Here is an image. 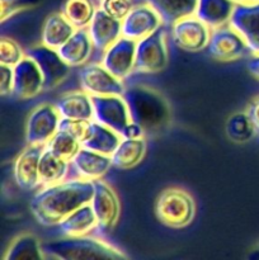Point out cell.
I'll return each instance as SVG.
<instances>
[{
	"label": "cell",
	"mask_w": 259,
	"mask_h": 260,
	"mask_svg": "<svg viewBox=\"0 0 259 260\" xmlns=\"http://www.w3.org/2000/svg\"><path fill=\"white\" fill-rule=\"evenodd\" d=\"M145 152H146V141L142 137L122 139L117 149L111 155L112 165L117 169H132L144 159Z\"/></svg>",
	"instance_id": "cell-26"
},
{
	"label": "cell",
	"mask_w": 259,
	"mask_h": 260,
	"mask_svg": "<svg viewBox=\"0 0 259 260\" xmlns=\"http://www.w3.org/2000/svg\"><path fill=\"white\" fill-rule=\"evenodd\" d=\"M94 108V121L109 127L119 135L131 122L128 106L122 95L91 96Z\"/></svg>",
	"instance_id": "cell-10"
},
{
	"label": "cell",
	"mask_w": 259,
	"mask_h": 260,
	"mask_svg": "<svg viewBox=\"0 0 259 260\" xmlns=\"http://www.w3.org/2000/svg\"><path fill=\"white\" fill-rule=\"evenodd\" d=\"M13 94L19 99L35 98L45 90V81L37 63L28 56H24L13 68Z\"/></svg>",
	"instance_id": "cell-16"
},
{
	"label": "cell",
	"mask_w": 259,
	"mask_h": 260,
	"mask_svg": "<svg viewBox=\"0 0 259 260\" xmlns=\"http://www.w3.org/2000/svg\"><path fill=\"white\" fill-rule=\"evenodd\" d=\"M234 0H198L195 15L211 29L229 24L235 10Z\"/></svg>",
	"instance_id": "cell-22"
},
{
	"label": "cell",
	"mask_w": 259,
	"mask_h": 260,
	"mask_svg": "<svg viewBox=\"0 0 259 260\" xmlns=\"http://www.w3.org/2000/svg\"><path fill=\"white\" fill-rule=\"evenodd\" d=\"M90 121H84V119H74V118H63L61 117L60 124H58V131H65L68 134L73 135L74 137L81 142V140L85 136L86 131Z\"/></svg>",
	"instance_id": "cell-36"
},
{
	"label": "cell",
	"mask_w": 259,
	"mask_h": 260,
	"mask_svg": "<svg viewBox=\"0 0 259 260\" xmlns=\"http://www.w3.org/2000/svg\"><path fill=\"white\" fill-rule=\"evenodd\" d=\"M41 0H2V22L12 18L22 10L35 8Z\"/></svg>",
	"instance_id": "cell-34"
},
{
	"label": "cell",
	"mask_w": 259,
	"mask_h": 260,
	"mask_svg": "<svg viewBox=\"0 0 259 260\" xmlns=\"http://www.w3.org/2000/svg\"><path fill=\"white\" fill-rule=\"evenodd\" d=\"M246 113H248L251 122H253L255 132L259 135V95L255 96L250 102V104L248 106V109H246Z\"/></svg>",
	"instance_id": "cell-38"
},
{
	"label": "cell",
	"mask_w": 259,
	"mask_h": 260,
	"mask_svg": "<svg viewBox=\"0 0 259 260\" xmlns=\"http://www.w3.org/2000/svg\"><path fill=\"white\" fill-rule=\"evenodd\" d=\"M93 194L91 180H63L40 190L30 201V212L41 225H58L71 212L90 203Z\"/></svg>",
	"instance_id": "cell-1"
},
{
	"label": "cell",
	"mask_w": 259,
	"mask_h": 260,
	"mask_svg": "<svg viewBox=\"0 0 259 260\" xmlns=\"http://www.w3.org/2000/svg\"><path fill=\"white\" fill-rule=\"evenodd\" d=\"M13 80H14L13 68L7 65L0 66V91L3 96L13 94Z\"/></svg>",
	"instance_id": "cell-37"
},
{
	"label": "cell",
	"mask_w": 259,
	"mask_h": 260,
	"mask_svg": "<svg viewBox=\"0 0 259 260\" xmlns=\"http://www.w3.org/2000/svg\"><path fill=\"white\" fill-rule=\"evenodd\" d=\"M95 10V7L90 0H66L61 13L70 20L76 29H80L89 27Z\"/></svg>",
	"instance_id": "cell-30"
},
{
	"label": "cell",
	"mask_w": 259,
	"mask_h": 260,
	"mask_svg": "<svg viewBox=\"0 0 259 260\" xmlns=\"http://www.w3.org/2000/svg\"><path fill=\"white\" fill-rule=\"evenodd\" d=\"M128 106L131 121L145 134H157L172 121V111L167 99L146 85H130L122 95Z\"/></svg>",
	"instance_id": "cell-2"
},
{
	"label": "cell",
	"mask_w": 259,
	"mask_h": 260,
	"mask_svg": "<svg viewBox=\"0 0 259 260\" xmlns=\"http://www.w3.org/2000/svg\"><path fill=\"white\" fill-rule=\"evenodd\" d=\"M195 213V201L182 188H168L163 190L155 202V216L168 228H185L193 221Z\"/></svg>",
	"instance_id": "cell-4"
},
{
	"label": "cell",
	"mask_w": 259,
	"mask_h": 260,
	"mask_svg": "<svg viewBox=\"0 0 259 260\" xmlns=\"http://www.w3.org/2000/svg\"><path fill=\"white\" fill-rule=\"evenodd\" d=\"M93 47L89 30L80 28L76 29L74 35L58 48V52L71 68H75L83 66L90 58Z\"/></svg>",
	"instance_id": "cell-21"
},
{
	"label": "cell",
	"mask_w": 259,
	"mask_h": 260,
	"mask_svg": "<svg viewBox=\"0 0 259 260\" xmlns=\"http://www.w3.org/2000/svg\"><path fill=\"white\" fill-rule=\"evenodd\" d=\"M229 24L245 40L250 53L259 55V2L236 4Z\"/></svg>",
	"instance_id": "cell-17"
},
{
	"label": "cell",
	"mask_w": 259,
	"mask_h": 260,
	"mask_svg": "<svg viewBox=\"0 0 259 260\" xmlns=\"http://www.w3.org/2000/svg\"><path fill=\"white\" fill-rule=\"evenodd\" d=\"M163 19L159 13L147 4L135 5L131 12L122 19V36L140 41L161 27Z\"/></svg>",
	"instance_id": "cell-15"
},
{
	"label": "cell",
	"mask_w": 259,
	"mask_h": 260,
	"mask_svg": "<svg viewBox=\"0 0 259 260\" xmlns=\"http://www.w3.org/2000/svg\"><path fill=\"white\" fill-rule=\"evenodd\" d=\"M75 30L76 28L62 13H53L48 15L43 23L41 40L43 45L58 50L74 35Z\"/></svg>",
	"instance_id": "cell-24"
},
{
	"label": "cell",
	"mask_w": 259,
	"mask_h": 260,
	"mask_svg": "<svg viewBox=\"0 0 259 260\" xmlns=\"http://www.w3.org/2000/svg\"><path fill=\"white\" fill-rule=\"evenodd\" d=\"M172 25L173 40L179 48L189 52H197L207 48L211 28L196 15L183 18Z\"/></svg>",
	"instance_id": "cell-12"
},
{
	"label": "cell",
	"mask_w": 259,
	"mask_h": 260,
	"mask_svg": "<svg viewBox=\"0 0 259 260\" xmlns=\"http://www.w3.org/2000/svg\"><path fill=\"white\" fill-rule=\"evenodd\" d=\"M43 151V145H28L15 160L14 179L22 189L32 190L41 185L38 167Z\"/></svg>",
	"instance_id": "cell-18"
},
{
	"label": "cell",
	"mask_w": 259,
	"mask_h": 260,
	"mask_svg": "<svg viewBox=\"0 0 259 260\" xmlns=\"http://www.w3.org/2000/svg\"><path fill=\"white\" fill-rule=\"evenodd\" d=\"M101 8L117 19H123L134 8L131 0H101Z\"/></svg>",
	"instance_id": "cell-35"
},
{
	"label": "cell",
	"mask_w": 259,
	"mask_h": 260,
	"mask_svg": "<svg viewBox=\"0 0 259 260\" xmlns=\"http://www.w3.org/2000/svg\"><path fill=\"white\" fill-rule=\"evenodd\" d=\"M168 63V47L165 43V28L159 27L151 35L137 41L136 73L152 74L163 70Z\"/></svg>",
	"instance_id": "cell-5"
},
{
	"label": "cell",
	"mask_w": 259,
	"mask_h": 260,
	"mask_svg": "<svg viewBox=\"0 0 259 260\" xmlns=\"http://www.w3.org/2000/svg\"><path fill=\"white\" fill-rule=\"evenodd\" d=\"M81 89L89 95H123L124 88L121 79L114 76L103 65L88 63L79 71Z\"/></svg>",
	"instance_id": "cell-8"
},
{
	"label": "cell",
	"mask_w": 259,
	"mask_h": 260,
	"mask_svg": "<svg viewBox=\"0 0 259 260\" xmlns=\"http://www.w3.org/2000/svg\"><path fill=\"white\" fill-rule=\"evenodd\" d=\"M246 68H248L249 73L259 80V55H254L253 57L248 61Z\"/></svg>",
	"instance_id": "cell-40"
},
{
	"label": "cell",
	"mask_w": 259,
	"mask_h": 260,
	"mask_svg": "<svg viewBox=\"0 0 259 260\" xmlns=\"http://www.w3.org/2000/svg\"><path fill=\"white\" fill-rule=\"evenodd\" d=\"M156 10L165 24H174L178 20L195 15L198 0H147Z\"/></svg>",
	"instance_id": "cell-28"
},
{
	"label": "cell",
	"mask_w": 259,
	"mask_h": 260,
	"mask_svg": "<svg viewBox=\"0 0 259 260\" xmlns=\"http://www.w3.org/2000/svg\"><path fill=\"white\" fill-rule=\"evenodd\" d=\"M24 55L32 58L40 68L45 81V90L56 88L70 74L71 66L61 57L56 48H51L42 43L25 50Z\"/></svg>",
	"instance_id": "cell-6"
},
{
	"label": "cell",
	"mask_w": 259,
	"mask_h": 260,
	"mask_svg": "<svg viewBox=\"0 0 259 260\" xmlns=\"http://www.w3.org/2000/svg\"><path fill=\"white\" fill-rule=\"evenodd\" d=\"M144 135H145L144 129H142L139 124L131 121L126 127H124L121 136L122 139H139V137H142Z\"/></svg>",
	"instance_id": "cell-39"
},
{
	"label": "cell",
	"mask_w": 259,
	"mask_h": 260,
	"mask_svg": "<svg viewBox=\"0 0 259 260\" xmlns=\"http://www.w3.org/2000/svg\"><path fill=\"white\" fill-rule=\"evenodd\" d=\"M45 147L53 152L56 156L70 161L81 149V142L68 132L57 131L53 135L52 139L45 145Z\"/></svg>",
	"instance_id": "cell-31"
},
{
	"label": "cell",
	"mask_w": 259,
	"mask_h": 260,
	"mask_svg": "<svg viewBox=\"0 0 259 260\" xmlns=\"http://www.w3.org/2000/svg\"><path fill=\"white\" fill-rule=\"evenodd\" d=\"M88 30L94 48L98 51H106L119 37H122V20L112 17L99 8L95 10Z\"/></svg>",
	"instance_id": "cell-19"
},
{
	"label": "cell",
	"mask_w": 259,
	"mask_h": 260,
	"mask_svg": "<svg viewBox=\"0 0 259 260\" xmlns=\"http://www.w3.org/2000/svg\"><path fill=\"white\" fill-rule=\"evenodd\" d=\"M136 46L137 41L122 36L104 51L102 65L121 80L126 79L132 71H135Z\"/></svg>",
	"instance_id": "cell-14"
},
{
	"label": "cell",
	"mask_w": 259,
	"mask_h": 260,
	"mask_svg": "<svg viewBox=\"0 0 259 260\" xmlns=\"http://www.w3.org/2000/svg\"><path fill=\"white\" fill-rule=\"evenodd\" d=\"M207 52L218 61H234L250 53L245 40L230 24L211 30Z\"/></svg>",
	"instance_id": "cell-7"
},
{
	"label": "cell",
	"mask_w": 259,
	"mask_h": 260,
	"mask_svg": "<svg viewBox=\"0 0 259 260\" xmlns=\"http://www.w3.org/2000/svg\"><path fill=\"white\" fill-rule=\"evenodd\" d=\"M249 259H259V245L256 246L254 250L250 251V254L248 255Z\"/></svg>",
	"instance_id": "cell-41"
},
{
	"label": "cell",
	"mask_w": 259,
	"mask_h": 260,
	"mask_svg": "<svg viewBox=\"0 0 259 260\" xmlns=\"http://www.w3.org/2000/svg\"><path fill=\"white\" fill-rule=\"evenodd\" d=\"M24 56L22 48L15 41H13L12 38L2 37V41H0V63L2 65L14 68Z\"/></svg>",
	"instance_id": "cell-33"
},
{
	"label": "cell",
	"mask_w": 259,
	"mask_h": 260,
	"mask_svg": "<svg viewBox=\"0 0 259 260\" xmlns=\"http://www.w3.org/2000/svg\"><path fill=\"white\" fill-rule=\"evenodd\" d=\"M46 258L63 260L124 259L123 253L101 239L90 236H66V239L42 244Z\"/></svg>",
	"instance_id": "cell-3"
},
{
	"label": "cell",
	"mask_w": 259,
	"mask_h": 260,
	"mask_svg": "<svg viewBox=\"0 0 259 260\" xmlns=\"http://www.w3.org/2000/svg\"><path fill=\"white\" fill-rule=\"evenodd\" d=\"M46 258L42 245L32 234L20 235L10 244L5 253V260H35Z\"/></svg>",
	"instance_id": "cell-29"
},
{
	"label": "cell",
	"mask_w": 259,
	"mask_h": 260,
	"mask_svg": "<svg viewBox=\"0 0 259 260\" xmlns=\"http://www.w3.org/2000/svg\"><path fill=\"white\" fill-rule=\"evenodd\" d=\"M226 134L231 141L246 142L256 134L248 113H236L226 123Z\"/></svg>",
	"instance_id": "cell-32"
},
{
	"label": "cell",
	"mask_w": 259,
	"mask_h": 260,
	"mask_svg": "<svg viewBox=\"0 0 259 260\" xmlns=\"http://www.w3.org/2000/svg\"><path fill=\"white\" fill-rule=\"evenodd\" d=\"M58 230L65 236H84L96 229V217L90 203L81 206L58 223Z\"/></svg>",
	"instance_id": "cell-25"
},
{
	"label": "cell",
	"mask_w": 259,
	"mask_h": 260,
	"mask_svg": "<svg viewBox=\"0 0 259 260\" xmlns=\"http://www.w3.org/2000/svg\"><path fill=\"white\" fill-rule=\"evenodd\" d=\"M96 217V229L101 234L113 230L119 218V201L113 188L101 179L94 180V194L90 201Z\"/></svg>",
	"instance_id": "cell-9"
},
{
	"label": "cell",
	"mask_w": 259,
	"mask_h": 260,
	"mask_svg": "<svg viewBox=\"0 0 259 260\" xmlns=\"http://www.w3.org/2000/svg\"><path fill=\"white\" fill-rule=\"evenodd\" d=\"M61 116L55 106L41 104L32 111L27 121L25 139L28 145L45 146L58 131Z\"/></svg>",
	"instance_id": "cell-11"
},
{
	"label": "cell",
	"mask_w": 259,
	"mask_h": 260,
	"mask_svg": "<svg viewBox=\"0 0 259 260\" xmlns=\"http://www.w3.org/2000/svg\"><path fill=\"white\" fill-rule=\"evenodd\" d=\"M111 165L112 159L109 155L81 147L78 154L70 160V168L66 180L83 179L94 182L101 179L108 172Z\"/></svg>",
	"instance_id": "cell-13"
},
{
	"label": "cell",
	"mask_w": 259,
	"mask_h": 260,
	"mask_svg": "<svg viewBox=\"0 0 259 260\" xmlns=\"http://www.w3.org/2000/svg\"><path fill=\"white\" fill-rule=\"evenodd\" d=\"M69 168H70V161L56 156L53 152L45 147V151L40 160V167H38L41 185L47 187V185L57 184L66 180Z\"/></svg>",
	"instance_id": "cell-27"
},
{
	"label": "cell",
	"mask_w": 259,
	"mask_h": 260,
	"mask_svg": "<svg viewBox=\"0 0 259 260\" xmlns=\"http://www.w3.org/2000/svg\"><path fill=\"white\" fill-rule=\"evenodd\" d=\"M236 4H251V3H256L259 0H234Z\"/></svg>",
	"instance_id": "cell-42"
},
{
	"label": "cell",
	"mask_w": 259,
	"mask_h": 260,
	"mask_svg": "<svg viewBox=\"0 0 259 260\" xmlns=\"http://www.w3.org/2000/svg\"><path fill=\"white\" fill-rule=\"evenodd\" d=\"M61 117L63 118L93 121L94 108L91 95L85 91H71L61 96L55 104Z\"/></svg>",
	"instance_id": "cell-23"
},
{
	"label": "cell",
	"mask_w": 259,
	"mask_h": 260,
	"mask_svg": "<svg viewBox=\"0 0 259 260\" xmlns=\"http://www.w3.org/2000/svg\"><path fill=\"white\" fill-rule=\"evenodd\" d=\"M121 141L122 136L118 132L93 119L89 123L85 136L81 140V147L111 156Z\"/></svg>",
	"instance_id": "cell-20"
}]
</instances>
